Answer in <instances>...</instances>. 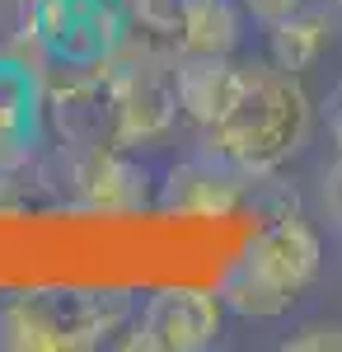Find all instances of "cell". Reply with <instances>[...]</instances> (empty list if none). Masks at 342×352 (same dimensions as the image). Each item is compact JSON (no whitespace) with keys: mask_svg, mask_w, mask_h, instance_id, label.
I'll list each match as a JSON object with an SVG mask.
<instances>
[{"mask_svg":"<svg viewBox=\"0 0 342 352\" xmlns=\"http://www.w3.org/2000/svg\"><path fill=\"white\" fill-rule=\"evenodd\" d=\"M315 127V104L295 71H282L277 61L244 66L235 104L220 122L202 132V151L235 164L244 179H267L286 160H295Z\"/></svg>","mask_w":342,"mask_h":352,"instance_id":"cell-1","label":"cell"},{"mask_svg":"<svg viewBox=\"0 0 342 352\" xmlns=\"http://www.w3.org/2000/svg\"><path fill=\"white\" fill-rule=\"evenodd\" d=\"M136 305L132 292L104 287H38L0 300V348L10 352H80L122 343Z\"/></svg>","mask_w":342,"mask_h":352,"instance_id":"cell-2","label":"cell"},{"mask_svg":"<svg viewBox=\"0 0 342 352\" xmlns=\"http://www.w3.org/2000/svg\"><path fill=\"white\" fill-rule=\"evenodd\" d=\"M319 268H323L319 230L300 212H277L225 272L220 300L244 320H277L315 287Z\"/></svg>","mask_w":342,"mask_h":352,"instance_id":"cell-3","label":"cell"},{"mask_svg":"<svg viewBox=\"0 0 342 352\" xmlns=\"http://www.w3.org/2000/svg\"><path fill=\"white\" fill-rule=\"evenodd\" d=\"M127 43V0H38L33 47L61 71H104Z\"/></svg>","mask_w":342,"mask_h":352,"instance_id":"cell-4","label":"cell"},{"mask_svg":"<svg viewBox=\"0 0 342 352\" xmlns=\"http://www.w3.org/2000/svg\"><path fill=\"white\" fill-rule=\"evenodd\" d=\"M117 104V146L141 151L150 141H164L174 122L183 118L179 109V85H174V52H159L150 43L122 47L104 66Z\"/></svg>","mask_w":342,"mask_h":352,"instance_id":"cell-5","label":"cell"},{"mask_svg":"<svg viewBox=\"0 0 342 352\" xmlns=\"http://www.w3.org/2000/svg\"><path fill=\"white\" fill-rule=\"evenodd\" d=\"M225 329V300L220 292L202 287H164L136 305L122 348L136 352H202L220 343Z\"/></svg>","mask_w":342,"mask_h":352,"instance_id":"cell-6","label":"cell"},{"mask_svg":"<svg viewBox=\"0 0 342 352\" xmlns=\"http://www.w3.org/2000/svg\"><path fill=\"white\" fill-rule=\"evenodd\" d=\"M47 132L71 160L117 146V104L104 71H71L47 89Z\"/></svg>","mask_w":342,"mask_h":352,"instance_id":"cell-7","label":"cell"},{"mask_svg":"<svg viewBox=\"0 0 342 352\" xmlns=\"http://www.w3.org/2000/svg\"><path fill=\"white\" fill-rule=\"evenodd\" d=\"M47 136V85L14 52H0V174L38 160Z\"/></svg>","mask_w":342,"mask_h":352,"instance_id":"cell-8","label":"cell"},{"mask_svg":"<svg viewBox=\"0 0 342 352\" xmlns=\"http://www.w3.org/2000/svg\"><path fill=\"white\" fill-rule=\"evenodd\" d=\"M71 192L89 212H141L150 207L155 179L141 160H132L127 146H108L71 160Z\"/></svg>","mask_w":342,"mask_h":352,"instance_id":"cell-9","label":"cell"},{"mask_svg":"<svg viewBox=\"0 0 342 352\" xmlns=\"http://www.w3.org/2000/svg\"><path fill=\"white\" fill-rule=\"evenodd\" d=\"M244 184H253V179H244L235 164H225L220 155L202 151V155L169 169V179L159 184V207L179 212V217H225V212L239 207Z\"/></svg>","mask_w":342,"mask_h":352,"instance_id":"cell-10","label":"cell"},{"mask_svg":"<svg viewBox=\"0 0 342 352\" xmlns=\"http://www.w3.org/2000/svg\"><path fill=\"white\" fill-rule=\"evenodd\" d=\"M244 66L216 52H174V85H179V109L187 122H197L207 132L211 122H220L225 109L235 104Z\"/></svg>","mask_w":342,"mask_h":352,"instance_id":"cell-11","label":"cell"},{"mask_svg":"<svg viewBox=\"0 0 342 352\" xmlns=\"http://www.w3.org/2000/svg\"><path fill=\"white\" fill-rule=\"evenodd\" d=\"M328 14L333 10H305V14H295V19H282V24L267 28V47H272V61L282 66V71H310L323 47H328Z\"/></svg>","mask_w":342,"mask_h":352,"instance_id":"cell-12","label":"cell"},{"mask_svg":"<svg viewBox=\"0 0 342 352\" xmlns=\"http://www.w3.org/2000/svg\"><path fill=\"white\" fill-rule=\"evenodd\" d=\"M244 33V5L239 0H192L187 5V28L179 52H216L230 56Z\"/></svg>","mask_w":342,"mask_h":352,"instance_id":"cell-13","label":"cell"},{"mask_svg":"<svg viewBox=\"0 0 342 352\" xmlns=\"http://www.w3.org/2000/svg\"><path fill=\"white\" fill-rule=\"evenodd\" d=\"M187 5L192 0H127L132 33L141 43H150L159 52H179L187 28Z\"/></svg>","mask_w":342,"mask_h":352,"instance_id":"cell-14","label":"cell"},{"mask_svg":"<svg viewBox=\"0 0 342 352\" xmlns=\"http://www.w3.org/2000/svg\"><path fill=\"white\" fill-rule=\"evenodd\" d=\"M33 14L38 0H0V52H19L33 43Z\"/></svg>","mask_w":342,"mask_h":352,"instance_id":"cell-15","label":"cell"},{"mask_svg":"<svg viewBox=\"0 0 342 352\" xmlns=\"http://www.w3.org/2000/svg\"><path fill=\"white\" fill-rule=\"evenodd\" d=\"M244 5V14L253 19V24H282V19H295V14H305V10H315L319 0H239Z\"/></svg>","mask_w":342,"mask_h":352,"instance_id":"cell-16","label":"cell"},{"mask_svg":"<svg viewBox=\"0 0 342 352\" xmlns=\"http://www.w3.org/2000/svg\"><path fill=\"white\" fill-rule=\"evenodd\" d=\"M323 207H328V217L338 221V230H342V151L323 169Z\"/></svg>","mask_w":342,"mask_h":352,"instance_id":"cell-17","label":"cell"},{"mask_svg":"<svg viewBox=\"0 0 342 352\" xmlns=\"http://www.w3.org/2000/svg\"><path fill=\"white\" fill-rule=\"evenodd\" d=\"M286 348H295V352H310V348H342V324H315V329H305L300 338H290Z\"/></svg>","mask_w":342,"mask_h":352,"instance_id":"cell-18","label":"cell"},{"mask_svg":"<svg viewBox=\"0 0 342 352\" xmlns=\"http://www.w3.org/2000/svg\"><path fill=\"white\" fill-rule=\"evenodd\" d=\"M328 132H333V146H338L342 151V80H338V89H333V94H328Z\"/></svg>","mask_w":342,"mask_h":352,"instance_id":"cell-19","label":"cell"},{"mask_svg":"<svg viewBox=\"0 0 342 352\" xmlns=\"http://www.w3.org/2000/svg\"><path fill=\"white\" fill-rule=\"evenodd\" d=\"M319 5H323V10H342V0H319Z\"/></svg>","mask_w":342,"mask_h":352,"instance_id":"cell-20","label":"cell"}]
</instances>
